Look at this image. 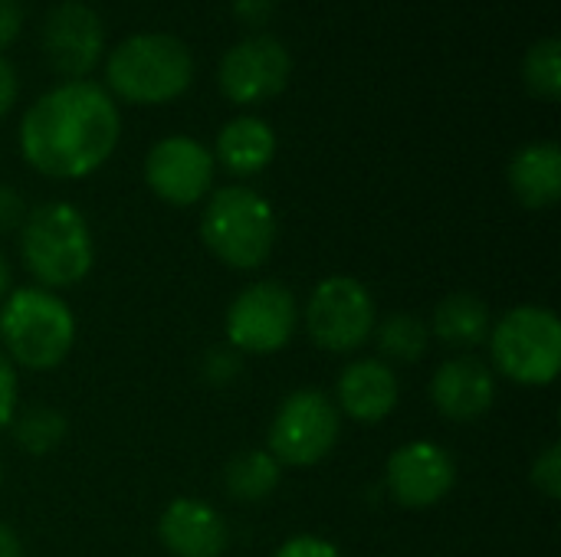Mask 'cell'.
I'll return each mask as SVG.
<instances>
[{"instance_id": "obj_24", "label": "cell", "mask_w": 561, "mask_h": 557, "mask_svg": "<svg viewBox=\"0 0 561 557\" xmlns=\"http://www.w3.org/2000/svg\"><path fill=\"white\" fill-rule=\"evenodd\" d=\"M243 371V355H237L230 345H214L204 358H201V378L210 387H227L240 378Z\"/></svg>"}, {"instance_id": "obj_18", "label": "cell", "mask_w": 561, "mask_h": 557, "mask_svg": "<svg viewBox=\"0 0 561 557\" xmlns=\"http://www.w3.org/2000/svg\"><path fill=\"white\" fill-rule=\"evenodd\" d=\"M510 190L529 210H549L561 200V148L556 141H529L510 161Z\"/></svg>"}, {"instance_id": "obj_32", "label": "cell", "mask_w": 561, "mask_h": 557, "mask_svg": "<svg viewBox=\"0 0 561 557\" xmlns=\"http://www.w3.org/2000/svg\"><path fill=\"white\" fill-rule=\"evenodd\" d=\"M0 557H23V545L7 522H0Z\"/></svg>"}, {"instance_id": "obj_7", "label": "cell", "mask_w": 561, "mask_h": 557, "mask_svg": "<svg viewBox=\"0 0 561 557\" xmlns=\"http://www.w3.org/2000/svg\"><path fill=\"white\" fill-rule=\"evenodd\" d=\"M342 437V414L319 387L289 391L266 430V450L283 469H312L325 463Z\"/></svg>"}, {"instance_id": "obj_31", "label": "cell", "mask_w": 561, "mask_h": 557, "mask_svg": "<svg viewBox=\"0 0 561 557\" xmlns=\"http://www.w3.org/2000/svg\"><path fill=\"white\" fill-rule=\"evenodd\" d=\"M233 10L240 20H250V23H263L266 13L273 10V0H233Z\"/></svg>"}, {"instance_id": "obj_4", "label": "cell", "mask_w": 561, "mask_h": 557, "mask_svg": "<svg viewBox=\"0 0 561 557\" xmlns=\"http://www.w3.org/2000/svg\"><path fill=\"white\" fill-rule=\"evenodd\" d=\"M276 210L260 190L227 184L207 194L201 210V240L220 266L233 272L263 269L276 250Z\"/></svg>"}, {"instance_id": "obj_12", "label": "cell", "mask_w": 561, "mask_h": 557, "mask_svg": "<svg viewBox=\"0 0 561 557\" xmlns=\"http://www.w3.org/2000/svg\"><path fill=\"white\" fill-rule=\"evenodd\" d=\"M293 72L286 46L273 36H250L233 43L217 69L220 92L237 105H260L276 98Z\"/></svg>"}, {"instance_id": "obj_26", "label": "cell", "mask_w": 561, "mask_h": 557, "mask_svg": "<svg viewBox=\"0 0 561 557\" xmlns=\"http://www.w3.org/2000/svg\"><path fill=\"white\" fill-rule=\"evenodd\" d=\"M16 414H20V374L13 361L0 351V433L10 430Z\"/></svg>"}, {"instance_id": "obj_17", "label": "cell", "mask_w": 561, "mask_h": 557, "mask_svg": "<svg viewBox=\"0 0 561 557\" xmlns=\"http://www.w3.org/2000/svg\"><path fill=\"white\" fill-rule=\"evenodd\" d=\"M427 325H431V338H437L444 348H450L457 355H473L490 338L493 312L477 292L457 289V292H447L434 305Z\"/></svg>"}, {"instance_id": "obj_3", "label": "cell", "mask_w": 561, "mask_h": 557, "mask_svg": "<svg viewBox=\"0 0 561 557\" xmlns=\"http://www.w3.org/2000/svg\"><path fill=\"white\" fill-rule=\"evenodd\" d=\"M76 312L49 289L20 286L0 302V351L13 368L49 374L62 368L76 348Z\"/></svg>"}, {"instance_id": "obj_29", "label": "cell", "mask_w": 561, "mask_h": 557, "mask_svg": "<svg viewBox=\"0 0 561 557\" xmlns=\"http://www.w3.org/2000/svg\"><path fill=\"white\" fill-rule=\"evenodd\" d=\"M23 30V7L20 0H0V53L20 36Z\"/></svg>"}, {"instance_id": "obj_2", "label": "cell", "mask_w": 561, "mask_h": 557, "mask_svg": "<svg viewBox=\"0 0 561 557\" xmlns=\"http://www.w3.org/2000/svg\"><path fill=\"white\" fill-rule=\"evenodd\" d=\"M16 233L20 263L39 289H72L95 266V236L89 217L69 200L36 204L33 210H26Z\"/></svg>"}, {"instance_id": "obj_1", "label": "cell", "mask_w": 561, "mask_h": 557, "mask_svg": "<svg viewBox=\"0 0 561 557\" xmlns=\"http://www.w3.org/2000/svg\"><path fill=\"white\" fill-rule=\"evenodd\" d=\"M122 115L108 89L92 79H69L43 92L20 118L23 161L53 181L95 174L118 148Z\"/></svg>"}, {"instance_id": "obj_28", "label": "cell", "mask_w": 561, "mask_h": 557, "mask_svg": "<svg viewBox=\"0 0 561 557\" xmlns=\"http://www.w3.org/2000/svg\"><path fill=\"white\" fill-rule=\"evenodd\" d=\"M26 217V204L20 197V190L0 184V233H10V230H20Z\"/></svg>"}, {"instance_id": "obj_27", "label": "cell", "mask_w": 561, "mask_h": 557, "mask_svg": "<svg viewBox=\"0 0 561 557\" xmlns=\"http://www.w3.org/2000/svg\"><path fill=\"white\" fill-rule=\"evenodd\" d=\"M273 557H345L342 555V548L335 545V542H329V538H322V535H293V538H286Z\"/></svg>"}, {"instance_id": "obj_22", "label": "cell", "mask_w": 561, "mask_h": 557, "mask_svg": "<svg viewBox=\"0 0 561 557\" xmlns=\"http://www.w3.org/2000/svg\"><path fill=\"white\" fill-rule=\"evenodd\" d=\"M10 430H13V443L26 456H53L69 437V420L56 407H30L13 417Z\"/></svg>"}, {"instance_id": "obj_10", "label": "cell", "mask_w": 561, "mask_h": 557, "mask_svg": "<svg viewBox=\"0 0 561 557\" xmlns=\"http://www.w3.org/2000/svg\"><path fill=\"white\" fill-rule=\"evenodd\" d=\"M214 151L191 135L158 138L145 154V184L168 207H194L214 190Z\"/></svg>"}, {"instance_id": "obj_15", "label": "cell", "mask_w": 561, "mask_h": 557, "mask_svg": "<svg viewBox=\"0 0 561 557\" xmlns=\"http://www.w3.org/2000/svg\"><path fill=\"white\" fill-rule=\"evenodd\" d=\"M332 401L342 420H352L358 427H378L401 404L398 368L381 358H355L339 371Z\"/></svg>"}, {"instance_id": "obj_13", "label": "cell", "mask_w": 561, "mask_h": 557, "mask_svg": "<svg viewBox=\"0 0 561 557\" xmlns=\"http://www.w3.org/2000/svg\"><path fill=\"white\" fill-rule=\"evenodd\" d=\"M434 410L450 423H477L496 404V374L477 355H454L437 364L427 384Z\"/></svg>"}, {"instance_id": "obj_33", "label": "cell", "mask_w": 561, "mask_h": 557, "mask_svg": "<svg viewBox=\"0 0 561 557\" xmlns=\"http://www.w3.org/2000/svg\"><path fill=\"white\" fill-rule=\"evenodd\" d=\"M10 289H13V269H10V259L0 253V302L7 299Z\"/></svg>"}, {"instance_id": "obj_20", "label": "cell", "mask_w": 561, "mask_h": 557, "mask_svg": "<svg viewBox=\"0 0 561 557\" xmlns=\"http://www.w3.org/2000/svg\"><path fill=\"white\" fill-rule=\"evenodd\" d=\"M283 486V466L266 446L240 450L224 466V492L240 506H260Z\"/></svg>"}, {"instance_id": "obj_25", "label": "cell", "mask_w": 561, "mask_h": 557, "mask_svg": "<svg viewBox=\"0 0 561 557\" xmlns=\"http://www.w3.org/2000/svg\"><path fill=\"white\" fill-rule=\"evenodd\" d=\"M529 479H533L536 492H539V496H546L549 502L561 499V446L559 443H549V446L533 460Z\"/></svg>"}, {"instance_id": "obj_8", "label": "cell", "mask_w": 561, "mask_h": 557, "mask_svg": "<svg viewBox=\"0 0 561 557\" xmlns=\"http://www.w3.org/2000/svg\"><path fill=\"white\" fill-rule=\"evenodd\" d=\"M302 322L296 292L279 279L247 282L227 305L224 335L237 355L270 358L293 345Z\"/></svg>"}, {"instance_id": "obj_34", "label": "cell", "mask_w": 561, "mask_h": 557, "mask_svg": "<svg viewBox=\"0 0 561 557\" xmlns=\"http://www.w3.org/2000/svg\"><path fill=\"white\" fill-rule=\"evenodd\" d=\"M0 479H3V466H0Z\"/></svg>"}, {"instance_id": "obj_21", "label": "cell", "mask_w": 561, "mask_h": 557, "mask_svg": "<svg viewBox=\"0 0 561 557\" xmlns=\"http://www.w3.org/2000/svg\"><path fill=\"white\" fill-rule=\"evenodd\" d=\"M371 341L378 348L375 358L388 361L391 368L398 364L408 368V364L424 361V355L431 351V325L417 312H391L378 318Z\"/></svg>"}, {"instance_id": "obj_23", "label": "cell", "mask_w": 561, "mask_h": 557, "mask_svg": "<svg viewBox=\"0 0 561 557\" xmlns=\"http://www.w3.org/2000/svg\"><path fill=\"white\" fill-rule=\"evenodd\" d=\"M526 89L542 102H559L561 95V46L556 36H546L529 46L523 59Z\"/></svg>"}, {"instance_id": "obj_11", "label": "cell", "mask_w": 561, "mask_h": 557, "mask_svg": "<svg viewBox=\"0 0 561 557\" xmlns=\"http://www.w3.org/2000/svg\"><path fill=\"white\" fill-rule=\"evenodd\" d=\"M457 460L434 440L401 443L385 463V489L394 506L424 512L440 506L457 489Z\"/></svg>"}, {"instance_id": "obj_16", "label": "cell", "mask_w": 561, "mask_h": 557, "mask_svg": "<svg viewBox=\"0 0 561 557\" xmlns=\"http://www.w3.org/2000/svg\"><path fill=\"white\" fill-rule=\"evenodd\" d=\"M158 542L171 557H224L230 548V529L217 506L178 496L158 515Z\"/></svg>"}, {"instance_id": "obj_5", "label": "cell", "mask_w": 561, "mask_h": 557, "mask_svg": "<svg viewBox=\"0 0 561 557\" xmlns=\"http://www.w3.org/2000/svg\"><path fill=\"white\" fill-rule=\"evenodd\" d=\"M194 79L191 49L171 33H135L125 36L105 56L108 95L131 105H164L187 92Z\"/></svg>"}, {"instance_id": "obj_14", "label": "cell", "mask_w": 561, "mask_h": 557, "mask_svg": "<svg viewBox=\"0 0 561 557\" xmlns=\"http://www.w3.org/2000/svg\"><path fill=\"white\" fill-rule=\"evenodd\" d=\"M102 46H105V33L92 7L79 0H66L46 13L43 53L49 66L59 76H66V82L85 79L89 69H95V62L102 59Z\"/></svg>"}, {"instance_id": "obj_30", "label": "cell", "mask_w": 561, "mask_h": 557, "mask_svg": "<svg viewBox=\"0 0 561 557\" xmlns=\"http://www.w3.org/2000/svg\"><path fill=\"white\" fill-rule=\"evenodd\" d=\"M16 89H20V82H16V69H13V62L0 53V118L13 108V102H16Z\"/></svg>"}, {"instance_id": "obj_6", "label": "cell", "mask_w": 561, "mask_h": 557, "mask_svg": "<svg viewBox=\"0 0 561 557\" xmlns=\"http://www.w3.org/2000/svg\"><path fill=\"white\" fill-rule=\"evenodd\" d=\"M493 374L519 387H549L561 371V318L549 305H516L493 318L490 338Z\"/></svg>"}, {"instance_id": "obj_9", "label": "cell", "mask_w": 561, "mask_h": 557, "mask_svg": "<svg viewBox=\"0 0 561 557\" xmlns=\"http://www.w3.org/2000/svg\"><path fill=\"white\" fill-rule=\"evenodd\" d=\"M378 305L371 289L345 272L325 276L312 286L302 305V328L309 341L329 355H355L371 345Z\"/></svg>"}, {"instance_id": "obj_19", "label": "cell", "mask_w": 561, "mask_h": 557, "mask_svg": "<svg viewBox=\"0 0 561 557\" xmlns=\"http://www.w3.org/2000/svg\"><path fill=\"white\" fill-rule=\"evenodd\" d=\"M276 131L270 121L256 115H237L217 131L214 161L227 167L233 177H253L263 174L276 158Z\"/></svg>"}]
</instances>
